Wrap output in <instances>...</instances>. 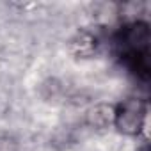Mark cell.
<instances>
[{
  "label": "cell",
  "instance_id": "cell-5",
  "mask_svg": "<svg viewBox=\"0 0 151 151\" xmlns=\"http://www.w3.org/2000/svg\"><path fill=\"white\" fill-rule=\"evenodd\" d=\"M78 39H80L82 43H84V39H87L89 43H93V37H91L89 34H86V32L78 34ZM84 46H86V45H82V48H80V50L77 52V55H80V57H82V53H84ZM93 48H94V46H93V45H89V50H87V53H91V52H93Z\"/></svg>",
  "mask_w": 151,
  "mask_h": 151
},
{
  "label": "cell",
  "instance_id": "cell-3",
  "mask_svg": "<svg viewBox=\"0 0 151 151\" xmlns=\"http://www.w3.org/2000/svg\"><path fill=\"white\" fill-rule=\"evenodd\" d=\"M114 105L112 103H96L86 112V124L93 130H105L112 126Z\"/></svg>",
  "mask_w": 151,
  "mask_h": 151
},
{
  "label": "cell",
  "instance_id": "cell-4",
  "mask_svg": "<svg viewBox=\"0 0 151 151\" xmlns=\"http://www.w3.org/2000/svg\"><path fill=\"white\" fill-rule=\"evenodd\" d=\"M0 151H22L20 140L6 132H0Z\"/></svg>",
  "mask_w": 151,
  "mask_h": 151
},
{
  "label": "cell",
  "instance_id": "cell-2",
  "mask_svg": "<svg viewBox=\"0 0 151 151\" xmlns=\"http://www.w3.org/2000/svg\"><path fill=\"white\" fill-rule=\"evenodd\" d=\"M147 101L139 96H128L114 105L112 126L117 133L126 137H139L146 126Z\"/></svg>",
  "mask_w": 151,
  "mask_h": 151
},
{
  "label": "cell",
  "instance_id": "cell-1",
  "mask_svg": "<svg viewBox=\"0 0 151 151\" xmlns=\"http://www.w3.org/2000/svg\"><path fill=\"white\" fill-rule=\"evenodd\" d=\"M114 48L121 62L137 80H149V23L132 20L114 34Z\"/></svg>",
  "mask_w": 151,
  "mask_h": 151
}]
</instances>
